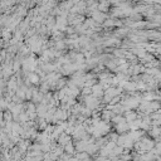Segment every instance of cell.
Wrapping results in <instances>:
<instances>
[{
  "instance_id": "obj_2",
  "label": "cell",
  "mask_w": 161,
  "mask_h": 161,
  "mask_svg": "<svg viewBox=\"0 0 161 161\" xmlns=\"http://www.w3.org/2000/svg\"><path fill=\"white\" fill-rule=\"evenodd\" d=\"M116 130L118 134H125L130 129H129V123L127 121H123V122H120V123H116Z\"/></svg>"
},
{
  "instance_id": "obj_4",
  "label": "cell",
  "mask_w": 161,
  "mask_h": 161,
  "mask_svg": "<svg viewBox=\"0 0 161 161\" xmlns=\"http://www.w3.org/2000/svg\"><path fill=\"white\" fill-rule=\"evenodd\" d=\"M11 118H13V113H11L10 111H5L4 112V121L5 122H9V121H11Z\"/></svg>"
},
{
  "instance_id": "obj_3",
  "label": "cell",
  "mask_w": 161,
  "mask_h": 161,
  "mask_svg": "<svg viewBox=\"0 0 161 161\" xmlns=\"http://www.w3.org/2000/svg\"><path fill=\"white\" fill-rule=\"evenodd\" d=\"M28 79H29L30 83H34V84H38L40 82L39 76H38V74H35V73H33V72L28 74Z\"/></svg>"
},
{
  "instance_id": "obj_1",
  "label": "cell",
  "mask_w": 161,
  "mask_h": 161,
  "mask_svg": "<svg viewBox=\"0 0 161 161\" xmlns=\"http://www.w3.org/2000/svg\"><path fill=\"white\" fill-rule=\"evenodd\" d=\"M91 16L92 19H93L96 23H103L106 19H107V15L103 13V11H93V13H91Z\"/></svg>"
},
{
  "instance_id": "obj_5",
  "label": "cell",
  "mask_w": 161,
  "mask_h": 161,
  "mask_svg": "<svg viewBox=\"0 0 161 161\" xmlns=\"http://www.w3.org/2000/svg\"><path fill=\"white\" fill-rule=\"evenodd\" d=\"M77 159H89V156H87V155H84V154H77Z\"/></svg>"
}]
</instances>
